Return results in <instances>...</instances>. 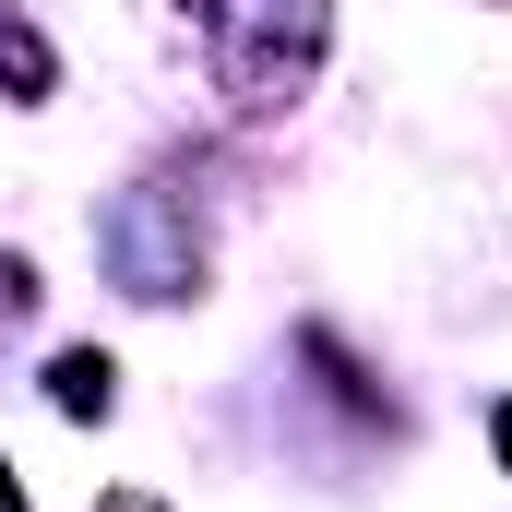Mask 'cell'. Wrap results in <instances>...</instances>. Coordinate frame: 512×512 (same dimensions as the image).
Wrapping results in <instances>:
<instances>
[{
	"label": "cell",
	"instance_id": "3957f363",
	"mask_svg": "<svg viewBox=\"0 0 512 512\" xmlns=\"http://www.w3.org/2000/svg\"><path fill=\"white\" fill-rule=\"evenodd\" d=\"M0 72H12V84H24V96H48V48H36V36H24V24H12V12H0Z\"/></svg>",
	"mask_w": 512,
	"mask_h": 512
},
{
	"label": "cell",
	"instance_id": "6da1fadb",
	"mask_svg": "<svg viewBox=\"0 0 512 512\" xmlns=\"http://www.w3.org/2000/svg\"><path fill=\"white\" fill-rule=\"evenodd\" d=\"M322 12H334V0H215V12H203V24H215V84H227V108L274 120V108L310 84Z\"/></svg>",
	"mask_w": 512,
	"mask_h": 512
},
{
	"label": "cell",
	"instance_id": "277c9868",
	"mask_svg": "<svg viewBox=\"0 0 512 512\" xmlns=\"http://www.w3.org/2000/svg\"><path fill=\"white\" fill-rule=\"evenodd\" d=\"M0 512H24V489H12V465H0Z\"/></svg>",
	"mask_w": 512,
	"mask_h": 512
},
{
	"label": "cell",
	"instance_id": "5b68a950",
	"mask_svg": "<svg viewBox=\"0 0 512 512\" xmlns=\"http://www.w3.org/2000/svg\"><path fill=\"white\" fill-rule=\"evenodd\" d=\"M501 465H512V405H501Z\"/></svg>",
	"mask_w": 512,
	"mask_h": 512
},
{
	"label": "cell",
	"instance_id": "7a4b0ae2",
	"mask_svg": "<svg viewBox=\"0 0 512 512\" xmlns=\"http://www.w3.org/2000/svg\"><path fill=\"white\" fill-rule=\"evenodd\" d=\"M48 393H60V417H108V358H96V346H72V358L48 370Z\"/></svg>",
	"mask_w": 512,
	"mask_h": 512
}]
</instances>
